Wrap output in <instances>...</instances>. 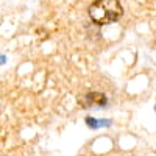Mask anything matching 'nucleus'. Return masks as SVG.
Segmentation results:
<instances>
[{
    "label": "nucleus",
    "instance_id": "nucleus-1",
    "mask_svg": "<svg viewBox=\"0 0 156 156\" xmlns=\"http://www.w3.org/2000/svg\"><path fill=\"white\" fill-rule=\"evenodd\" d=\"M123 14V8L119 0H95L89 6V17L97 25L115 22Z\"/></svg>",
    "mask_w": 156,
    "mask_h": 156
},
{
    "label": "nucleus",
    "instance_id": "nucleus-2",
    "mask_svg": "<svg viewBox=\"0 0 156 156\" xmlns=\"http://www.w3.org/2000/svg\"><path fill=\"white\" fill-rule=\"evenodd\" d=\"M86 105L87 106H105L106 105V97L100 92H89L86 97Z\"/></svg>",
    "mask_w": 156,
    "mask_h": 156
},
{
    "label": "nucleus",
    "instance_id": "nucleus-3",
    "mask_svg": "<svg viewBox=\"0 0 156 156\" xmlns=\"http://www.w3.org/2000/svg\"><path fill=\"white\" fill-rule=\"evenodd\" d=\"M86 123H89V126L90 128H97V126H100L98 123V120H95V119H92V117H86Z\"/></svg>",
    "mask_w": 156,
    "mask_h": 156
}]
</instances>
